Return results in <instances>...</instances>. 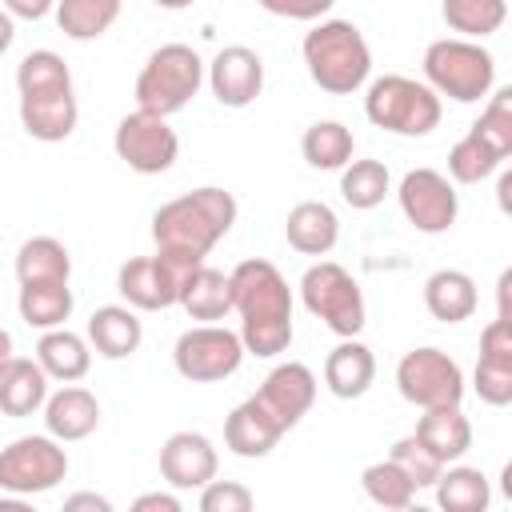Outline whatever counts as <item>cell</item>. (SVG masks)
<instances>
[{
  "label": "cell",
  "instance_id": "1",
  "mask_svg": "<svg viewBox=\"0 0 512 512\" xmlns=\"http://www.w3.org/2000/svg\"><path fill=\"white\" fill-rule=\"evenodd\" d=\"M236 196L216 188V184H200L168 204H160L152 212V240L156 252L180 272L188 276L192 268L204 264V256L232 232L236 224Z\"/></svg>",
  "mask_w": 512,
  "mask_h": 512
},
{
  "label": "cell",
  "instance_id": "2",
  "mask_svg": "<svg viewBox=\"0 0 512 512\" xmlns=\"http://www.w3.org/2000/svg\"><path fill=\"white\" fill-rule=\"evenodd\" d=\"M232 312L240 316V340L248 356L272 360L292 344V288L272 260L248 256L232 272Z\"/></svg>",
  "mask_w": 512,
  "mask_h": 512
},
{
  "label": "cell",
  "instance_id": "3",
  "mask_svg": "<svg viewBox=\"0 0 512 512\" xmlns=\"http://www.w3.org/2000/svg\"><path fill=\"white\" fill-rule=\"evenodd\" d=\"M304 68L320 92L352 96L372 76V48L352 20H320L300 44Z\"/></svg>",
  "mask_w": 512,
  "mask_h": 512
},
{
  "label": "cell",
  "instance_id": "4",
  "mask_svg": "<svg viewBox=\"0 0 512 512\" xmlns=\"http://www.w3.org/2000/svg\"><path fill=\"white\" fill-rule=\"evenodd\" d=\"M364 116H368V124H376V128H384L392 136L420 140L432 128H440L444 104L424 80L400 76V72H384V76L364 84Z\"/></svg>",
  "mask_w": 512,
  "mask_h": 512
},
{
  "label": "cell",
  "instance_id": "5",
  "mask_svg": "<svg viewBox=\"0 0 512 512\" xmlns=\"http://www.w3.org/2000/svg\"><path fill=\"white\" fill-rule=\"evenodd\" d=\"M424 84L456 104H480L496 88V60L480 40L440 36L424 48Z\"/></svg>",
  "mask_w": 512,
  "mask_h": 512
},
{
  "label": "cell",
  "instance_id": "6",
  "mask_svg": "<svg viewBox=\"0 0 512 512\" xmlns=\"http://www.w3.org/2000/svg\"><path fill=\"white\" fill-rule=\"evenodd\" d=\"M296 288H300V304L308 308V316H316L328 332H336V336H360L364 332V324H368L364 288L344 264L316 260L304 268Z\"/></svg>",
  "mask_w": 512,
  "mask_h": 512
},
{
  "label": "cell",
  "instance_id": "7",
  "mask_svg": "<svg viewBox=\"0 0 512 512\" xmlns=\"http://www.w3.org/2000/svg\"><path fill=\"white\" fill-rule=\"evenodd\" d=\"M204 84V60L192 44H160L148 52L136 72V108L172 116L180 112Z\"/></svg>",
  "mask_w": 512,
  "mask_h": 512
},
{
  "label": "cell",
  "instance_id": "8",
  "mask_svg": "<svg viewBox=\"0 0 512 512\" xmlns=\"http://www.w3.org/2000/svg\"><path fill=\"white\" fill-rule=\"evenodd\" d=\"M68 476V452L56 436H16L0 448V492L40 496Z\"/></svg>",
  "mask_w": 512,
  "mask_h": 512
},
{
  "label": "cell",
  "instance_id": "9",
  "mask_svg": "<svg viewBox=\"0 0 512 512\" xmlns=\"http://www.w3.org/2000/svg\"><path fill=\"white\" fill-rule=\"evenodd\" d=\"M244 340L240 332L224 324H196L176 336L172 344V364L188 384H216L228 380L244 364Z\"/></svg>",
  "mask_w": 512,
  "mask_h": 512
},
{
  "label": "cell",
  "instance_id": "10",
  "mask_svg": "<svg viewBox=\"0 0 512 512\" xmlns=\"http://www.w3.org/2000/svg\"><path fill=\"white\" fill-rule=\"evenodd\" d=\"M396 388L408 404L424 408H444V404H460L464 400V368L444 352V348H412L400 356L396 364Z\"/></svg>",
  "mask_w": 512,
  "mask_h": 512
},
{
  "label": "cell",
  "instance_id": "11",
  "mask_svg": "<svg viewBox=\"0 0 512 512\" xmlns=\"http://www.w3.org/2000/svg\"><path fill=\"white\" fill-rule=\"evenodd\" d=\"M112 148H116V156H120L132 172H140V176H160V172H168V168L176 164V156H180V136H176V128L168 124V116H156V112L136 108V112H128V116L116 124Z\"/></svg>",
  "mask_w": 512,
  "mask_h": 512
},
{
  "label": "cell",
  "instance_id": "12",
  "mask_svg": "<svg viewBox=\"0 0 512 512\" xmlns=\"http://www.w3.org/2000/svg\"><path fill=\"white\" fill-rule=\"evenodd\" d=\"M396 200H400L404 220L424 236L448 232L456 224V216H460L456 184L436 168H408L400 176V184H396Z\"/></svg>",
  "mask_w": 512,
  "mask_h": 512
},
{
  "label": "cell",
  "instance_id": "13",
  "mask_svg": "<svg viewBox=\"0 0 512 512\" xmlns=\"http://www.w3.org/2000/svg\"><path fill=\"white\" fill-rule=\"evenodd\" d=\"M180 280H184V276H180L160 252H152V256H132V260L120 264V272H116V292H120L124 304L136 308V312H164V308L176 304Z\"/></svg>",
  "mask_w": 512,
  "mask_h": 512
},
{
  "label": "cell",
  "instance_id": "14",
  "mask_svg": "<svg viewBox=\"0 0 512 512\" xmlns=\"http://www.w3.org/2000/svg\"><path fill=\"white\" fill-rule=\"evenodd\" d=\"M204 80L224 108H248L264 92V60L248 44H228L204 64Z\"/></svg>",
  "mask_w": 512,
  "mask_h": 512
},
{
  "label": "cell",
  "instance_id": "15",
  "mask_svg": "<svg viewBox=\"0 0 512 512\" xmlns=\"http://www.w3.org/2000/svg\"><path fill=\"white\" fill-rule=\"evenodd\" d=\"M220 468V456H216V444L204 436V432H172L164 444H160V476L168 488L176 492H200Z\"/></svg>",
  "mask_w": 512,
  "mask_h": 512
},
{
  "label": "cell",
  "instance_id": "16",
  "mask_svg": "<svg viewBox=\"0 0 512 512\" xmlns=\"http://www.w3.org/2000/svg\"><path fill=\"white\" fill-rule=\"evenodd\" d=\"M472 388L492 408H508L512 404V320L496 316V320L484 324Z\"/></svg>",
  "mask_w": 512,
  "mask_h": 512
},
{
  "label": "cell",
  "instance_id": "17",
  "mask_svg": "<svg viewBox=\"0 0 512 512\" xmlns=\"http://www.w3.org/2000/svg\"><path fill=\"white\" fill-rule=\"evenodd\" d=\"M316 372L308 368V364H300V360H284V364H276L264 380H260V388H256V400L284 424V432L288 428H296L304 416H308V408L316 404Z\"/></svg>",
  "mask_w": 512,
  "mask_h": 512
},
{
  "label": "cell",
  "instance_id": "18",
  "mask_svg": "<svg viewBox=\"0 0 512 512\" xmlns=\"http://www.w3.org/2000/svg\"><path fill=\"white\" fill-rule=\"evenodd\" d=\"M280 436H284V424L256 400V392H252L248 400H240V404L228 412V420H224V448H228L232 456H240V460H260V456H268V452L280 444Z\"/></svg>",
  "mask_w": 512,
  "mask_h": 512
},
{
  "label": "cell",
  "instance_id": "19",
  "mask_svg": "<svg viewBox=\"0 0 512 512\" xmlns=\"http://www.w3.org/2000/svg\"><path fill=\"white\" fill-rule=\"evenodd\" d=\"M80 120V104L72 88H56V92H28L20 96V128L40 140V144H60L76 132Z\"/></svg>",
  "mask_w": 512,
  "mask_h": 512
},
{
  "label": "cell",
  "instance_id": "20",
  "mask_svg": "<svg viewBox=\"0 0 512 512\" xmlns=\"http://www.w3.org/2000/svg\"><path fill=\"white\" fill-rule=\"evenodd\" d=\"M40 412H44L48 436H56L60 444L84 440L100 428V400L80 384H60L56 392H48Z\"/></svg>",
  "mask_w": 512,
  "mask_h": 512
},
{
  "label": "cell",
  "instance_id": "21",
  "mask_svg": "<svg viewBox=\"0 0 512 512\" xmlns=\"http://www.w3.org/2000/svg\"><path fill=\"white\" fill-rule=\"evenodd\" d=\"M376 380V356L356 336H340V344L324 356V388L336 400H360Z\"/></svg>",
  "mask_w": 512,
  "mask_h": 512
},
{
  "label": "cell",
  "instance_id": "22",
  "mask_svg": "<svg viewBox=\"0 0 512 512\" xmlns=\"http://www.w3.org/2000/svg\"><path fill=\"white\" fill-rule=\"evenodd\" d=\"M284 240L300 256H328L340 240V216L324 200H300L284 216Z\"/></svg>",
  "mask_w": 512,
  "mask_h": 512
},
{
  "label": "cell",
  "instance_id": "23",
  "mask_svg": "<svg viewBox=\"0 0 512 512\" xmlns=\"http://www.w3.org/2000/svg\"><path fill=\"white\" fill-rule=\"evenodd\" d=\"M88 344L104 360H124L144 344V324L128 304H100L88 316Z\"/></svg>",
  "mask_w": 512,
  "mask_h": 512
},
{
  "label": "cell",
  "instance_id": "24",
  "mask_svg": "<svg viewBox=\"0 0 512 512\" xmlns=\"http://www.w3.org/2000/svg\"><path fill=\"white\" fill-rule=\"evenodd\" d=\"M36 364L48 372V380L76 384L92 368V344H88V336H80V332H72L64 324L60 328H48L36 340Z\"/></svg>",
  "mask_w": 512,
  "mask_h": 512
},
{
  "label": "cell",
  "instance_id": "25",
  "mask_svg": "<svg viewBox=\"0 0 512 512\" xmlns=\"http://www.w3.org/2000/svg\"><path fill=\"white\" fill-rule=\"evenodd\" d=\"M476 304H480V292H476V280L464 268H436L424 280V308L440 324L472 320Z\"/></svg>",
  "mask_w": 512,
  "mask_h": 512
},
{
  "label": "cell",
  "instance_id": "26",
  "mask_svg": "<svg viewBox=\"0 0 512 512\" xmlns=\"http://www.w3.org/2000/svg\"><path fill=\"white\" fill-rule=\"evenodd\" d=\"M48 400V372L36 364V356H12L0 368V412L12 420H24L40 412Z\"/></svg>",
  "mask_w": 512,
  "mask_h": 512
},
{
  "label": "cell",
  "instance_id": "27",
  "mask_svg": "<svg viewBox=\"0 0 512 512\" xmlns=\"http://www.w3.org/2000/svg\"><path fill=\"white\" fill-rule=\"evenodd\" d=\"M416 440L440 460L452 464L472 448V420L460 412V404H444V408H424V416L416 420Z\"/></svg>",
  "mask_w": 512,
  "mask_h": 512
},
{
  "label": "cell",
  "instance_id": "28",
  "mask_svg": "<svg viewBox=\"0 0 512 512\" xmlns=\"http://www.w3.org/2000/svg\"><path fill=\"white\" fill-rule=\"evenodd\" d=\"M176 304H180L192 320H204V324L224 320V316L232 312V280H228V272L208 268V264L192 268V272L180 280Z\"/></svg>",
  "mask_w": 512,
  "mask_h": 512
},
{
  "label": "cell",
  "instance_id": "29",
  "mask_svg": "<svg viewBox=\"0 0 512 512\" xmlns=\"http://www.w3.org/2000/svg\"><path fill=\"white\" fill-rule=\"evenodd\" d=\"M16 308H20V320L28 328H60L72 308H76V296L68 288V280H44V284H20V296H16Z\"/></svg>",
  "mask_w": 512,
  "mask_h": 512
},
{
  "label": "cell",
  "instance_id": "30",
  "mask_svg": "<svg viewBox=\"0 0 512 512\" xmlns=\"http://www.w3.org/2000/svg\"><path fill=\"white\" fill-rule=\"evenodd\" d=\"M300 152H304L308 168H316V172H340L356 156V136L340 120H316V124L304 128Z\"/></svg>",
  "mask_w": 512,
  "mask_h": 512
},
{
  "label": "cell",
  "instance_id": "31",
  "mask_svg": "<svg viewBox=\"0 0 512 512\" xmlns=\"http://www.w3.org/2000/svg\"><path fill=\"white\" fill-rule=\"evenodd\" d=\"M16 280L44 284V280H72V252L56 236H28L16 248Z\"/></svg>",
  "mask_w": 512,
  "mask_h": 512
},
{
  "label": "cell",
  "instance_id": "32",
  "mask_svg": "<svg viewBox=\"0 0 512 512\" xmlns=\"http://www.w3.org/2000/svg\"><path fill=\"white\" fill-rule=\"evenodd\" d=\"M436 492V504L444 512H484L488 500H492V488H488V476L472 464H444V472L436 476L432 484Z\"/></svg>",
  "mask_w": 512,
  "mask_h": 512
},
{
  "label": "cell",
  "instance_id": "33",
  "mask_svg": "<svg viewBox=\"0 0 512 512\" xmlns=\"http://www.w3.org/2000/svg\"><path fill=\"white\" fill-rule=\"evenodd\" d=\"M388 192H392V176H388V164L384 160L364 156V160H348L340 168V196H344L348 208L372 212V208L384 204Z\"/></svg>",
  "mask_w": 512,
  "mask_h": 512
},
{
  "label": "cell",
  "instance_id": "34",
  "mask_svg": "<svg viewBox=\"0 0 512 512\" xmlns=\"http://www.w3.org/2000/svg\"><path fill=\"white\" fill-rule=\"evenodd\" d=\"M124 0H56V28L68 40H100L120 20Z\"/></svg>",
  "mask_w": 512,
  "mask_h": 512
},
{
  "label": "cell",
  "instance_id": "35",
  "mask_svg": "<svg viewBox=\"0 0 512 512\" xmlns=\"http://www.w3.org/2000/svg\"><path fill=\"white\" fill-rule=\"evenodd\" d=\"M504 160H508V156H504L496 144H488L476 128H468V132L452 144V152H448V180H452V184H480V180H488Z\"/></svg>",
  "mask_w": 512,
  "mask_h": 512
},
{
  "label": "cell",
  "instance_id": "36",
  "mask_svg": "<svg viewBox=\"0 0 512 512\" xmlns=\"http://www.w3.org/2000/svg\"><path fill=\"white\" fill-rule=\"evenodd\" d=\"M440 16L456 36L484 40L504 28L508 20V0H440Z\"/></svg>",
  "mask_w": 512,
  "mask_h": 512
},
{
  "label": "cell",
  "instance_id": "37",
  "mask_svg": "<svg viewBox=\"0 0 512 512\" xmlns=\"http://www.w3.org/2000/svg\"><path fill=\"white\" fill-rule=\"evenodd\" d=\"M56 88H72V68L60 52L52 48H32L20 64H16V92H56Z\"/></svg>",
  "mask_w": 512,
  "mask_h": 512
},
{
  "label": "cell",
  "instance_id": "38",
  "mask_svg": "<svg viewBox=\"0 0 512 512\" xmlns=\"http://www.w3.org/2000/svg\"><path fill=\"white\" fill-rule=\"evenodd\" d=\"M360 484H364V496L380 508H412L416 500V484L404 476V468L396 460H376L360 472Z\"/></svg>",
  "mask_w": 512,
  "mask_h": 512
},
{
  "label": "cell",
  "instance_id": "39",
  "mask_svg": "<svg viewBox=\"0 0 512 512\" xmlns=\"http://www.w3.org/2000/svg\"><path fill=\"white\" fill-rule=\"evenodd\" d=\"M472 128H476L488 144H496L504 156H512V88H492V92L484 96V108H480V116L472 120Z\"/></svg>",
  "mask_w": 512,
  "mask_h": 512
},
{
  "label": "cell",
  "instance_id": "40",
  "mask_svg": "<svg viewBox=\"0 0 512 512\" xmlns=\"http://www.w3.org/2000/svg\"><path fill=\"white\" fill-rule=\"evenodd\" d=\"M388 460H396L400 468H404V476L416 484V492L420 488H432L436 484V476L444 472V464L416 440V432H408V436H400L396 444H392V452H388Z\"/></svg>",
  "mask_w": 512,
  "mask_h": 512
},
{
  "label": "cell",
  "instance_id": "41",
  "mask_svg": "<svg viewBox=\"0 0 512 512\" xmlns=\"http://www.w3.org/2000/svg\"><path fill=\"white\" fill-rule=\"evenodd\" d=\"M256 504L252 488H244L240 480H208L200 488V512H248Z\"/></svg>",
  "mask_w": 512,
  "mask_h": 512
},
{
  "label": "cell",
  "instance_id": "42",
  "mask_svg": "<svg viewBox=\"0 0 512 512\" xmlns=\"http://www.w3.org/2000/svg\"><path fill=\"white\" fill-rule=\"evenodd\" d=\"M256 4L284 20H324V12H332L336 0H256Z\"/></svg>",
  "mask_w": 512,
  "mask_h": 512
},
{
  "label": "cell",
  "instance_id": "43",
  "mask_svg": "<svg viewBox=\"0 0 512 512\" xmlns=\"http://www.w3.org/2000/svg\"><path fill=\"white\" fill-rule=\"evenodd\" d=\"M180 508L184 504H180L176 488L172 492H144V496L132 500V512H180Z\"/></svg>",
  "mask_w": 512,
  "mask_h": 512
},
{
  "label": "cell",
  "instance_id": "44",
  "mask_svg": "<svg viewBox=\"0 0 512 512\" xmlns=\"http://www.w3.org/2000/svg\"><path fill=\"white\" fill-rule=\"evenodd\" d=\"M4 12L12 20H44L48 12H56V0H4Z\"/></svg>",
  "mask_w": 512,
  "mask_h": 512
},
{
  "label": "cell",
  "instance_id": "45",
  "mask_svg": "<svg viewBox=\"0 0 512 512\" xmlns=\"http://www.w3.org/2000/svg\"><path fill=\"white\" fill-rule=\"evenodd\" d=\"M80 508H88V512H112V500L108 496H96V492H72L64 500V512H80Z\"/></svg>",
  "mask_w": 512,
  "mask_h": 512
},
{
  "label": "cell",
  "instance_id": "46",
  "mask_svg": "<svg viewBox=\"0 0 512 512\" xmlns=\"http://www.w3.org/2000/svg\"><path fill=\"white\" fill-rule=\"evenodd\" d=\"M12 40H16V20L4 12V4H0V56L12 48Z\"/></svg>",
  "mask_w": 512,
  "mask_h": 512
},
{
  "label": "cell",
  "instance_id": "47",
  "mask_svg": "<svg viewBox=\"0 0 512 512\" xmlns=\"http://www.w3.org/2000/svg\"><path fill=\"white\" fill-rule=\"evenodd\" d=\"M12 356H16V352H12V332H8L4 324H0V368H4V364H8Z\"/></svg>",
  "mask_w": 512,
  "mask_h": 512
},
{
  "label": "cell",
  "instance_id": "48",
  "mask_svg": "<svg viewBox=\"0 0 512 512\" xmlns=\"http://www.w3.org/2000/svg\"><path fill=\"white\" fill-rule=\"evenodd\" d=\"M156 8H164V12H180V8H192L196 0H152Z\"/></svg>",
  "mask_w": 512,
  "mask_h": 512
},
{
  "label": "cell",
  "instance_id": "49",
  "mask_svg": "<svg viewBox=\"0 0 512 512\" xmlns=\"http://www.w3.org/2000/svg\"><path fill=\"white\" fill-rule=\"evenodd\" d=\"M508 188H512V176L504 172V176H500V208H508Z\"/></svg>",
  "mask_w": 512,
  "mask_h": 512
}]
</instances>
